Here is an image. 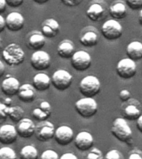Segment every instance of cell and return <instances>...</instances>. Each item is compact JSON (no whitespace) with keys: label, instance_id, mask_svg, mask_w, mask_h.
<instances>
[{"label":"cell","instance_id":"6da1fadb","mask_svg":"<svg viewBox=\"0 0 142 159\" xmlns=\"http://www.w3.org/2000/svg\"><path fill=\"white\" fill-rule=\"evenodd\" d=\"M2 57L5 63L9 66H17L24 61L25 53L17 43H10L3 48Z\"/></svg>","mask_w":142,"mask_h":159},{"label":"cell","instance_id":"7a4b0ae2","mask_svg":"<svg viewBox=\"0 0 142 159\" xmlns=\"http://www.w3.org/2000/svg\"><path fill=\"white\" fill-rule=\"evenodd\" d=\"M111 133L119 141L126 143L129 145L132 143V130L124 118L115 119L111 128Z\"/></svg>","mask_w":142,"mask_h":159},{"label":"cell","instance_id":"3957f363","mask_svg":"<svg viewBox=\"0 0 142 159\" xmlns=\"http://www.w3.org/2000/svg\"><path fill=\"white\" fill-rule=\"evenodd\" d=\"M75 109L80 116L84 119H88L97 114L98 104L93 98L84 97L75 103Z\"/></svg>","mask_w":142,"mask_h":159},{"label":"cell","instance_id":"277c9868","mask_svg":"<svg viewBox=\"0 0 142 159\" xmlns=\"http://www.w3.org/2000/svg\"><path fill=\"white\" fill-rule=\"evenodd\" d=\"M101 82L95 75H87L80 81L79 90L84 97L93 98L101 90Z\"/></svg>","mask_w":142,"mask_h":159},{"label":"cell","instance_id":"5b68a950","mask_svg":"<svg viewBox=\"0 0 142 159\" xmlns=\"http://www.w3.org/2000/svg\"><path fill=\"white\" fill-rule=\"evenodd\" d=\"M102 36L108 41H116L123 34V28L117 20H107L102 24L101 28Z\"/></svg>","mask_w":142,"mask_h":159},{"label":"cell","instance_id":"8992f818","mask_svg":"<svg viewBox=\"0 0 142 159\" xmlns=\"http://www.w3.org/2000/svg\"><path fill=\"white\" fill-rule=\"evenodd\" d=\"M52 86L60 91H64L69 88L73 81L71 73L66 70H57L52 74L51 78Z\"/></svg>","mask_w":142,"mask_h":159},{"label":"cell","instance_id":"52a82bcc","mask_svg":"<svg viewBox=\"0 0 142 159\" xmlns=\"http://www.w3.org/2000/svg\"><path fill=\"white\" fill-rule=\"evenodd\" d=\"M116 74L123 80L131 79L136 75L137 67L135 61L130 58H123L120 61L116 67Z\"/></svg>","mask_w":142,"mask_h":159},{"label":"cell","instance_id":"ba28073f","mask_svg":"<svg viewBox=\"0 0 142 159\" xmlns=\"http://www.w3.org/2000/svg\"><path fill=\"white\" fill-rule=\"evenodd\" d=\"M54 124L48 120L39 122L36 125L35 137L40 142H48L54 138L55 135Z\"/></svg>","mask_w":142,"mask_h":159},{"label":"cell","instance_id":"9c48e42d","mask_svg":"<svg viewBox=\"0 0 142 159\" xmlns=\"http://www.w3.org/2000/svg\"><path fill=\"white\" fill-rule=\"evenodd\" d=\"M71 65L77 71H85L92 66V57L85 51H77L71 58Z\"/></svg>","mask_w":142,"mask_h":159},{"label":"cell","instance_id":"30bf717a","mask_svg":"<svg viewBox=\"0 0 142 159\" xmlns=\"http://www.w3.org/2000/svg\"><path fill=\"white\" fill-rule=\"evenodd\" d=\"M30 64L36 70L42 71L48 69L51 65V57L47 52L37 51L32 53L30 58Z\"/></svg>","mask_w":142,"mask_h":159},{"label":"cell","instance_id":"8fae6325","mask_svg":"<svg viewBox=\"0 0 142 159\" xmlns=\"http://www.w3.org/2000/svg\"><path fill=\"white\" fill-rule=\"evenodd\" d=\"M100 40V35L97 28L87 26L82 30L80 36V43L85 47H96Z\"/></svg>","mask_w":142,"mask_h":159},{"label":"cell","instance_id":"7c38bea8","mask_svg":"<svg viewBox=\"0 0 142 159\" xmlns=\"http://www.w3.org/2000/svg\"><path fill=\"white\" fill-rule=\"evenodd\" d=\"M125 104L123 105V118L125 119H128L130 121L137 120L141 115V105L137 99H130L128 101L125 102Z\"/></svg>","mask_w":142,"mask_h":159},{"label":"cell","instance_id":"4fadbf2b","mask_svg":"<svg viewBox=\"0 0 142 159\" xmlns=\"http://www.w3.org/2000/svg\"><path fill=\"white\" fill-rule=\"evenodd\" d=\"M107 8L105 3L99 2H92L86 11V15L93 22H100L104 20L107 16Z\"/></svg>","mask_w":142,"mask_h":159},{"label":"cell","instance_id":"5bb4252c","mask_svg":"<svg viewBox=\"0 0 142 159\" xmlns=\"http://www.w3.org/2000/svg\"><path fill=\"white\" fill-rule=\"evenodd\" d=\"M54 139L60 146H67L74 139V132L71 127L62 125L56 129Z\"/></svg>","mask_w":142,"mask_h":159},{"label":"cell","instance_id":"9a60e30c","mask_svg":"<svg viewBox=\"0 0 142 159\" xmlns=\"http://www.w3.org/2000/svg\"><path fill=\"white\" fill-rule=\"evenodd\" d=\"M17 129L12 124H3L0 127V143L3 145H11L17 139Z\"/></svg>","mask_w":142,"mask_h":159},{"label":"cell","instance_id":"2e32d148","mask_svg":"<svg viewBox=\"0 0 142 159\" xmlns=\"http://www.w3.org/2000/svg\"><path fill=\"white\" fill-rule=\"evenodd\" d=\"M17 135L22 139H29L35 134L36 124L32 119L28 118H23L17 123L16 127Z\"/></svg>","mask_w":142,"mask_h":159},{"label":"cell","instance_id":"e0dca14e","mask_svg":"<svg viewBox=\"0 0 142 159\" xmlns=\"http://www.w3.org/2000/svg\"><path fill=\"white\" fill-rule=\"evenodd\" d=\"M5 22L7 30H9L10 32H17L23 28L25 20L21 13L17 12H12L7 16Z\"/></svg>","mask_w":142,"mask_h":159},{"label":"cell","instance_id":"ac0fdd59","mask_svg":"<svg viewBox=\"0 0 142 159\" xmlns=\"http://www.w3.org/2000/svg\"><path fill=\"white\" fill-rule=\"evenodd\" d=\"M74 144L76 148L80 151H87L93 146L94 139L89 132L81 131L76 136V139H74Z\"/></svg>","mask_w":142,"mask_h":159},{"label":"cell","instance_id":"d6986e66","mask_svg":"<svg viewBox=\"0 0 142 159\" xmlns=\"http://www.w3.org/2000/svg\"><path fill=\"white\" fill-rule=\"evenodd\" d=\"M60 32V25L54 18H47L42 22L41 32L46 38H53Z\"/></svg>","mask_w":142,"mask_h":159},{"label":"cell","instance_id":"ffe728a7","mask_svg":"<svg viewBox=\"0 0 142 159\" xmlns=\"http://www.w3.org/2000/svg\"><path fill=\"white\" fill-rule=\"evenodd\" d=\"M31 114H32V118L37 121H45L52 114V106L49 102L42 101L39 104L38 107L32 109Z\"/></svg>","mask_w":142,"mask_h":159},{"label":"cell","instance_id":"44dd1931","mask_svg":"<svg viewBox=\"0 0 142 159\" xmlns=\"http://www.w3.org/2000/svg\"><path fill=\"white\" fill-rule=\"evenodd\" d=\"M21 86L19 80L14 77L7 76L5 78L1 84V89L5 95L13 96L18 93L19 88Z\"/></svg>","mask_w":142,"mask_h":159},{"label":"cell","instance_id":"7402d4cb","mask_svg":"<svg viewBox=\"0 0 142 159\" xmlns=\"http://www.w3.org/2000/svg\"><path fill=\"white\" fill-rule=\"evenodd\" d=\"M36 89L32 84L26 83L22 84L19 88L17 97L23 103H32L36 99Z\"/></svg>","mask_w":142,"mask_h":159},{"label":"cell","instance_id":"603a6c76","mask_svg":"<svg viewBox=\"0 0 142 159\" xmlns=\"http://www.w3.org/2000/svg\"><path fill=\"white\" fill-rule=\"evenodd\" d=\"M52 84V80L46 73H37L32 78V86L39 92L46 91Z\"/></svg>","mask_w":142,"mask_h":159},{"label":"cell","instance_id":"cb8c5ba5","mask_svg":"<svg viewBox=\"0 0 142 159\" xmlns=\"http://www.w3.org/2000/svg\"><path fill=\"white\" fill-rule=\"evenodd\" d=\"M46 45V37L42 35V32H35L30 35L27 38V47L29 50L37 52L40 51Z\"/></svg>","mask_w":142,"mask_h":159},{"label":"cell","instance_id":"d4e9b609","mask_svg":"<svg viewBox=\"0 0 142 159\" xmlns=\"http://www.w3.org/2000/svg\"><path fill=\"white\" fill-rule=\"evenodd\" d=\"M57 52L62 59H71L76 52L74 43L68 39L62 40L57 46Z\"/></svg>","mask_w":142,"mask_h":159},{"label":"cell","instance_id":"484cf974","mask_svg":"<svg viewBox=\"0 0 142 159\" xmlns=\"http://www.w3.org/2000/svg\"><path fill=\"white\" fill-rule=\"evenodd\" d=\"M126 55L134 61H137L142 59V42L138 41L130 42L126 47Z\"/></svg>","mask_w":142,"mask_h":159},{"label":"cell","instance_id":"4316f807","mask_svg":"<svg viewBox=\"0 0 142 159\" xmlns=\"http://www.w3.org/2000/svg\"><path fill=\"white\" fill-rule=\"evenodd\" d=\"M109 13L113 19H123L127 15L126 6L124 2L121 1L113 2L109 7Z\"/></svg>","mask_w":142,"mask_h":159},{"label":"cell","instance_id":"83f0119b","mask_svg":"<svg viewBox=\"0 0 142 159\" xmlns=\"http://www.w3.org/2000/svg\"><path fill=\"white\" fill-rule=\"evenodd\" d=\"M20 159H38V152L33 145H26L21 149Z\"/></svg>","mask_w":142,"mask_h":159},{"label":"cell","instance_id":"f1b7e54d","mask_svg":"<svg viewBox=\"0 0 142 159\" xmlns=\"http://www.w3.org/2000/svg\"><path fill=\"white\" fill-rule=\"evenodd\" d=\"M7 117L13 122H18L24 118V110L19 106H9L7 110Z\"/></svg>","mask_w":142,"mask_h":159},{"label":"cell","instance_id":"f546056e","mask_svg":"<svg viewBox=\"0 0 142 159\" xmlns=\"http://www.w3.org/2000/svg\"><path fill=\"white\" fill-rule=\"evenodd\" d=\"M0 159H17V154L9 147H2L0 148Z\"/></svg>","mask_w":142,"mask_h":159},{"label":"cell","instance_id":"4dcf8cb0","mask_svg":"<svg viewBox=\"0 0 142 159\" xmlns=\"http://www.w3.org/2000/svg\"><path fill=\"white\" fill-rule=\"evenodd\" d=\"M84 159H104V156L99 148H94L87 154Z\"/></svg>","mask_w":142,"mask_h":159},{"label":"cell","instance_id":"1f68e13d","mask_svg":"<svg viewBox=\"0 0 142 159\" xmlns=\"http://www.w3.org/2000/svg\"><path fill=\"white\" fill-rule=\"evenodd\" d=\"M104 159H125L124 155L116 149H111L105 155Z\"/></svg>","mask_w":142,"mask_h":159},{"label":"cell","instance_id":"d6a6232c","mask_svg":"<svg viewBox=\"0 0 142 159\" xmlns=\"http://www.w3.org/2000/svg\"><path fill=\"white\" fill-rule=\"evenodd\" d=\"M59 156L57 152L52 149H47L45 150L40 156V159H59Z\"/></svg>","mask_w":142,"mask_h":159},{"label":"cell","instance_id":"836d02e7","mask_svg":"<svg viewBox=\"0 0 142 159\" xmlns=\"http://www.w3.org/2000/svg\"><path fill=\"white\" fill-rule=\"evenodd\" d=\"M127 6L132 10H139L142 8V0H125Z\"/></svg>","mask_w":142,"mask_h":159},{"label":"cell","instance_id":"e575fe53","mask_svg":"<svg viewBox=\"0 0 142 159\" xmlns=\"http://www.w3.org/2000/svg\"><path fill=\"white\" fill-rule=\"evenodd\" d=\"M119 98L122 102H126L131 99V94L128 89H121L119 93Z\"/></svg>","mask_w":142,"mask_h":159},{"label":"cell","instance_id":"d590c367","mask_svg":"<svg viewBox=\"0 0 142 159\" xmlns=\"http://www.w3.org/2000/svg\"><path fill=\"white\" fill-rule=\"evenodd\" d=\"M7 110L8 106L3 103H0V121H4L7 117Z\"/></svg>","mask_w":142,"mask_h":159},{"label":"cell","instance_id":"8d00e7d4","mask_svg":"<svg viewBox=\"0 0 142 159\" xmlns=\"http://www.w3.org/2000/svg\"><path fill=\"white\" fill-rule=\"evenodd\" d=\"M60 1L67 7H73L78 6L83 0H60Z\"/></svg>","mask_w":142,"mask_h":159},{"label":"cell","instance_id":"74e56055","mask_svg":"<svg viewBox=\"0 0 142 159\" xmlns=\"http://www.w3.org/2000/svg\"><path fill=\"white\" fill-rule=\"evenodd\" d=\"M128 159H142V152L139 149H135L130 152Z\"/></svg>","mask_w":142,"mask_h":159},{"label":"cell","instance_id":"f35d334b","mask_svg":"<svg viewBox=\"0 0 142 159\" xmlns=\"http://www.w3.org/2000/svg\"><path fill=\"white\" fill-rule=\"evenodd\" d=\"M23 1L24 0H6V2L8 7L16 8V7H20L23 3Z\"/></svg>","mask_w":142,"mask_h":159},{"label":"cell","instance_id":"ab89813d","mask_svg":"<svg viewBox=\"0 0 142 159\" xmlns=\"http://www.w3.org/2000/svg\"><path fill=\"white\" fill-rule=\"evenodd\" d=\"M59 159H78V157L72 152H66L62 154Z\"/></svg>","mask_w":142,"mask_h":159},{"label":"cell","instance_id":"60d3db41","mask_svg":"<svg viewBox=\"0 0 142 159\" xmlns=\"http://www.w3.org/2000/svg\"><path fill=\"white\" fill-rule=\"evenodd\" d=\"M7 2L6 0H0V15L3 13L7 8Z\"/></svg>","mask_w":142,"mask_h":159},{"label":"cell","instance_id":"b9f144b4","mask_svg":"<svg viewBox=\"0 0 142 159\" xmlns=\"http://www.w3.org/2000/svg\"><path fill=\"white\" fill-rule=\"evenodd\" d=\"M6 27V22H5V18L0 15V33L4 31Z\"/></svg>","mask_w":142,"mask_h":159},{"label":"cell","instance_id":"7bdbcfd3","mask_svg":"<svg viewBox=\"0 0 142 159\" xmlns=\"http://www.w3.org/2000/svg\"><path fill=\"white\" fill-rule=\"evenodd\" d=\"M136 127L138 130L142 134V114L136 120Z\"/></svg>","mask_w":142,"mask_h":159},{"label":"cell","instance_id":"ee69618b","mask_svg":"<svg viewBox=\"0 0 142 159\" xmlns=\"http://www.w3.org/2000/svg\"><path fill=\"white\" fill-rule=\"evenodd\" d=\"M5 74V66L3 62L0 60V78H2Z\"/></svg>","mask_w":142,"mask_h":159},{"label":"cell","instance_id":"f6af8a7d","mask_svg":"<svg viewBox=\"0 0 142 159\" xmlns=\"http://www.w3.org/2000/svg\"><path fill=\"white\" fill-rule=\"evenodd\" d=\"M49 0H33V2L37 3V4H44L46 2H47Z\"/></svg>","mask_w":142,"mask_h":159},{"label":"cell","instance_id":"bcb514c9","mask_svg":"<svg viewBox=\"0 0 142 159\" xmlns=\"http://www.w3.org/2000/svg\"><path fill=\"white\" fill-rule=\"evenodd\" d=\"M3 104H5L7 106H11V104H12V99H10V98H6L5 99V101Z\"/></svg>","mask_w":142,"mask_h":159},{"label":"cell","instance_id":"7dc6e473","mask_svg":"<svg viewBox=\"0 0 142 159\" xmlns=\"http://www.w3.org/2000/svg\"><path fill=\"white\" fill-rule=\"evenodd\" d=\"M138 20H139V23L142 26V8L140 9L139 12V16H138Z\"/></svg>","mask_w":142,"mask_h":159},{"label":"cell","instance_id":"c3c4849f","mask_svg":"<svg viewBox=\"0 0 142 159\" xmlns=\"http://www.w3.org/2000/svg\"><path fill=\"white\" fill-rule=\"evenodd\" d=\"M2 38L0 37V50L2 49Z\"/></svg>","mask_w":142,"mask_h":159}]
</instances>
